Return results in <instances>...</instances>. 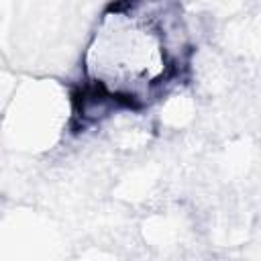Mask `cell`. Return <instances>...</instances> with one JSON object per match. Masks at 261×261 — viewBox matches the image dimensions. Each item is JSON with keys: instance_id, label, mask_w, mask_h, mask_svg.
I'll return each instance as SVG.
<instances>
[{"instance_id": "6da1fadb", "label": "cell", "mask_w": 261, "mask_h": 261, "mask_svg": "<svg viewBox=\"0 0 261 261\" xmlns=\"http://www.w3.org/2000/svg\"><path fill=\"white\" fill-rule=\"evenodd\" d=\"M147 4L104 14L88 47V75L116 100L145 102L171 69L167 16L159 18Z\"/></svg>"}]
</instances>
